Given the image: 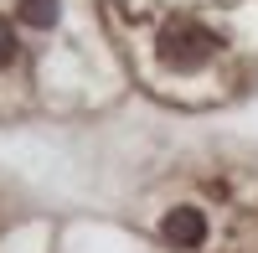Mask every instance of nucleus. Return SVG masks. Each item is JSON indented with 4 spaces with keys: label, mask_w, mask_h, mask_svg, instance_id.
<instances>
[{
    "label": "nucleus",
    "mask_w": 258,
    "mask_h": 253,
    "mask_svg": "<svg viewBox=\"0 0 258 253\" xmlns=\"http://www.w3.org/2000/svg\"><path fill=\"white\" fill-rule=\"evenodd\" d=\"M155 52H160L165 68L191 73V68H202V62L217 52V36H212L202 21H170V26L160 31V41H155Z\"/></svg>",
    "instance_id": "f257e3e1"
},
{
    "label": "nucleus",
    "mask_w": 258,
    "mask_h": 253,
    "mask_svg": "<svg viewBox=\"0 0 258 253\" xmlns=\"http://www.w3.org/2000/svg\"><path fill=\"white\" fill-rule=\"evenodd\" d=\"M160 233L176 243V248H197V243L207 238V217L197 212V207H176V212H165Z\"/></svg>",
    "instance_id": "f03ea898"
},
{
    "label": "nucleus",
    "mask_w": 258,
    "mask_h": 253,
    "mask_svg": "<svg viewBox=\"0 0 258 253\" xmlns=\"http://www.w3.org/2000/svg\"><path fill=\"white\" fill-rule=\"evenodd\" d=\"M21 21H31V26H52V21H57V0H21Z\"/></svg>",
    "instance_id": "7ed1b4c3"
},
{
    "label": "nucleus",
    "mask_w": 258,
    "mask_h": 253,
    "mask_svg": "<svg viewBox=\"0 0 258 253\" xmlns=\"http://www.w3.org/2000/svg\"><path fill=\"white\" fill-rule=\"evenodd\" d=\"M11 57H16V26L0 16V62H11Z\"/></svg>",
    "instance_id": "20e7f679"
}]
</instances>
